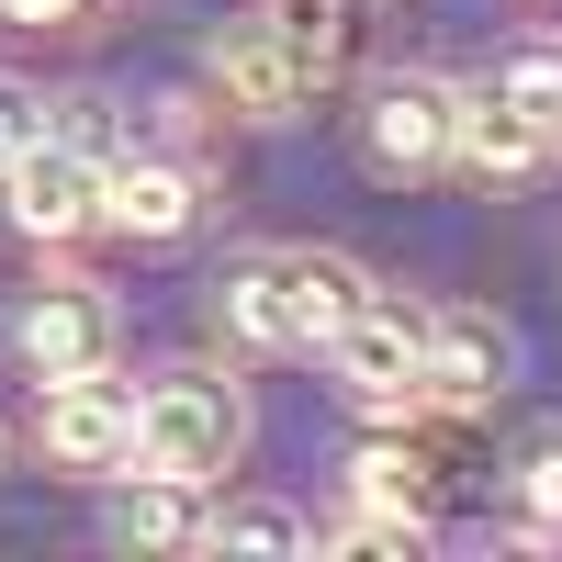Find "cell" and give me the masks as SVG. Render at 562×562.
Listing matches in <instances>:
<instances>
[{
    "label": "cell",
    "mask_w": 562,
    "mask_h": 562,
    "mask_svg": "<svg viewBox=\"0 0 562 562\" xmlns=\"http://www.w3.org/2000/svg\"><path fill=\"white\" fill-rule=\"evenodd\" d=\"M237 450H248V405L225 394V383H203V371H180V383H158L147 405H135V473L214 484Z\"/></svg>",
    "instance_id": "6da1fadb"
},
{
    "label": "cell",
    "mask_w": 562,
    "mask_h": 562,
    "mask_svg": "<svg viewBox=\"0 0 562 562\" xmlns=\"http://www.w3.org/2000/svg\"><path fill=\"white\" fill-rule=\"evenodd\" d=\"M326 349H338L349 405H371V416H416V405H428V315H405V304L371 293Z\"/></svg>",
    "instance_id": "7a4b0ae2"
},
{
    "label": "cell",
    "mask_w": 562,
    "mask_h": 562,
    "mask_svg": "<svg viewBox=\"0 0 562 562\" xmlns=\"http://www.w3.org/2000/svg\"><path fill=\"white\" fill-rule=\"evenodd\" d=\"M0 192H12V225H23V237L68 248V237H90V225H102V158H90L79 135L45 124V147H23L12 169H0Z\"/></svg>",
    "instance_id": "3957f363"
},
{
    "label": "cell",
    "mask_w": 562,
    "mask_h": 562,
    "mask_svg": "<svg viewBox=\"0 0 562 562\" xmlns=\"http://www.w3.org/2000/svg\"><path fill=\"white\" fill-rule=\"evenodd\" d=\"M450 124H461V90L428 79V68H394V79H371L360 147H371V169L416 180V169H439V158H450Z\"/></svg>",
    "instance_id": "277c9868"
},
{
    "label": "cell",
    "mask_w": 562,
    "mask_h": 562,
    "mask_svg": "<svg viewBox=\"0 0 562 562\" xmlns=\"http://www.w3.org/2000/svg\"><path fill=\"white\" fill-rule=\"evenodd\" d=\"M12 360L34 383H68V371H113V293L102 281H57L12 315Z\"/></svg>",
    "instance_id": "5b68a950"
},
{
    "label": "cell",
    "mask_w": 562,
    "mask_h": 562,
    "mask_svg": "<svg viewBox=\"0 0 562 562\" xmlns=\"http://www.w3.org/2000/svg\"><path fill=\"white\" fill-rule=\"evenodd\" d=\"M45 461H68V473H124L135 461V394L113 371H68V383H45Z\"/></svg>",
    "instance_id": "8992f818"
},
{
    "label": "cell",
    "mask_w": 562,
    "mask_h": 562,
    "mask_svg": "<svg viewBox=\"0 0 562 562\" xmlns=\"http://www.w3.org/2000/svg\"><path fill=\"white\" fill-rule=\"evenodd\" d=\"M506 371H518V338L495 315H473V304L428 315V405H495Z\"/></svg>",
    "instance_id": "52a82bcc"
},
{
    "label": "cell",
    "mask_w": 562,
    "mask_h": 562,
    "mask_svg": "<svg viewBox=\"0 0 562 562\" xmlns=\"http://www.w3.org/2000/svg\"><path fill=\"white\" fill-rule=\"evenodd\" d=\"M270 281H281V315H293V349H304V338L326 349V338H338V326L371 304V270H360L349 248H281Z\"/></svg>",
    "instance_id": "ba28073f"
},
{
    "label": "cell",
    "mask_w": 562,
    "mask_h": 562,
    "mask_svg": "<svg viewBox=\"0 0 562 562\" xmlns=\"http://www.w3.org/2000/svg\"><path fill=\"white\" fill-rule=\"evenodd\" d=\"M192 214H203V180L180 169V158H124V169H102V225H124V237L169 248V237H192Z\"/></svg>",
    "instance_id": "9c48e42d"
},
{
    "label": "cell",
    "mask_w": 562,
    "mask_h": 562,
    "mask_svg": "<svg viewBox=\"0 0 562 562\" xmlns=\"http://www.w3.org/2000/svg\"><path fill=\"white\" fill-rule=\"evenodd\" d=\"M450 158H473L484 180H529L540 158H551V135L506 102V90L484 79V90H461V124H450Z\"/></svg>",
    "instance_id": "30bf717a"
},
{
    "label": "cell",
    "mask_w": 562,
    "mask_h": 562,
    "mask_svg": "<svg viewBox=\"0 0 562 562\" xmlns=\"http://www.w3.org/2000/svg\"><path fill=\"white\" fill-rule=\"evenodd\" d=\"M214 90H225V113H248V124H281V113L304 102V79H293V57L270 45V23L214 34Z\"/></svg>",
    "instance_id": "8fae6325"
},
{
    "label": "cell",
    "mask_w": 562,
    "mask_h": 562,
    "mask_svg": "<svg viewBox=\"0 0 562 562\" xmlns=\"http://www.w3.org/2000/svg\"><path fill=\"white\" fill-rule=\"evenodd\" d=\"M270 45L293 57L304 90H315V79H338V68L360 57V0H281V12H270Z\"/></svg>",
    "instance_id": "7c38bea8"
},
{
    "label": "cell",
    "mask_w": 562,
    "mask_h": 562,
    "mask_svg": "<svg viewBox=\"0 0 562 562\" xmlns=\"http://www.w3.org/2000/svg\"><path fill=\"white\" fill-rule=\"evenodd\" d=\"M203 484H180V473H135V495H113V540L124 551H192L203 540Z\"/></svg>",
    "instance_id": "4fadbf2b"
},
{
    "label": "cell",
    "mask_w": 562,
    "mask_h": 562,
    "mask_svg": "<svg viewBox=\"0 0 562 562\" xmlns=\"http://www.w3.org/2000/svg\"><path fill=\"white\" fill-rule=\"evenodd\" d=\"M214 315H225V338H248V349H293V315H281V281L270 259H237L214 281Z\"/></svg>",
    "instance_id": "5bb4252c"
},
{
    "label": "cell",
    "mask_w": 562,
    "mask_h": 562,
    "mask_svg": "<svg viewBox=\"0 0 562 562\" xmlns=\"http://www.w3.org/2000/svg\"><path fill=\"white\" fill-rule=\"evenodd\" d=\"M349 495H360V506H383V518H416V506H428V461L394 450V439H371V450L349 461Z\"/></svg>",
    "instance_id": "9a60e30c"
},
{
    "label": "cell",
    "mask_w": 562,
    "mask_h": 562,
    "mask_svg": "<svg viewBox=\"0 0 562 562\" xmlns=\"http://www.w3.org/2000/svg\"><path fill=\"white\" fill-rule=\"evenodd\" d=\"M203 540H214V551H270V562H281V551H304L315 529L293 518V506L259 495V506H225V518H203Z\"/></svg>",
    "instance_id": "2e32d148"
},
{
    "label": "cell",
    "mask_w": 562,
    "mask_h": 562,
    "mask_svg": "<svg viewBox=\"0 0 562 562\" xmlns=\"http://www.w3.org/2000/svg\"><path fill=\"white\" fill-rule=\"evenodd\" d=\"M495 90H506V102H518L540 135H551V147H562V45H529V57H506V68H495Z\"/></svg>",
    "instance_id": "e0dca14e"
},
{
    "label": "cell",
    "mask_w": 562,
    "mask_h": 562,
    "mask_svg": "<svg viewBox=\"0 0 562 562\" xmlns=\"http://www.w3.org/2000/svg\"><path fill=\"white\" fill-rule=\"evenodd\" d=\"M518 495H529V518H540V529H562V428H540V439H529Z\"/></svg>",
    "instance_id": "ac0fdd59"
},
{
    "label": "cell",
    "mask_w": 562,
    "mask_h": 562,
    "mask_svg": "<svg viewBox=\"0 0 562 562\" xmlns=\"http://www.w3.org/2000/svg\"><path fill=\"white\" fill-rule=\"evenodd\" d=\"M45 124H57V113H45L23 79H0V169H12L23 147H45Z\"/></svg>",
    "instance_id": "d6986e66"
},
{
    "label": "cell",
    "mask_w": 562,
    "mask_h": 562,
    "mask_svg": "<svg viewBox=\"0 0 562 562\" xmlns=\"http://www.w3.org/2000/svg\"><path fill=\"white\" fill-rule=\"evenodd\" d=\"M0 23H23V34H79L90 0H0Z\"/></svg>",
    "instance_id": "ffe728a7"
}]
</instances>
